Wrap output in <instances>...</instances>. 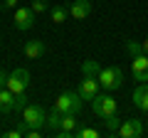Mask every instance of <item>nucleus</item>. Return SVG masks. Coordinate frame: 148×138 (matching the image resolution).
<instances>
[{
  "mask_svg": "<svg viewBox=\"0 0 148 138\" xmlns=\"http://www.w3.org/2000/svg\"><path fill=\"white\" fill-rule=\"evenodd\" d=\"M96 79H99V84H101L104 91H116V89L123 86V72L116 64H114V67H101L99 74H96Z\"/></svg>",
  "mask_w": 148,
  "mask_h": 138,
  "instance_id": "obj_1",
  "label": "nucleus"
},
{
  "mask_svg": "<svg viewBox=\"0 0 148 138\" xmlns=\"http://www.w3.org/2000/svg\"><path fill=\"white\" fill-rule=\"evenodd\" d=\"M84 106V99L79 96V91H62V94L54 99V106L59 113H79Z\"/></svg>",
  "mask_w": 148,
  "mask_h": 138,
  "instance_id": "obj_2",
  "label": "nucleus"
},
{
  "mask_svg": "<svg viewBox=\"0 0 148 138\" xmlns=\"http://www.w3.org/2000/svg\"><path fill=\"white\" fill-rule=\"evenodd\" d=\"M22 121L27 128H47V113L40 104H27L22 109Z\"/></svg>",
  "mask_w": 148,
  "mask_h": 138,
  "instance_id": "obj_3",
  "label": "nucleus"
},
{
  "mask_svg": "<svg viewBox=\"0 0 148 138\" xmlns=\"http://www.w3.org/2000/svg\"><path fill=\"white\" fill-rule=\"evenodd\" d=\"M116 109H119V104H116V99L111 94H96L94 101H91V111L99 118H106V116H111V113H116Z\"/></svg>",
  "mask_w": 148,
  "mask_h": 138,
  "instance_id": "obj_4",
  "label": "nucleus"
},
{
  "mask_svg": "<svg viewBox=\"0 0 148 138\" xmlns=\"http://www.w3.org/2000/svg\"><path fill=\"white\" fill-rule=\"evenodd\" d=\"M27 84H30V72L27 69H15L10 77H8V81H5V86L12 91V94H22V91L27 89Z\"/></svg>",
  "mask_w": 148,
  "mask_h": 138,
  "instance_id": "obj_5",
  "label": "nucleus"
},
{
  "mask_svg": "<svg viewBox=\"0 0 148 138\" xmlns=\"http://www.w3.org/2000/svg\"><path fill=\"white\" fill-rule=\"evenodd\" d=\"M99 89H101V84H99V79H96L94 74H84L82 77V81H79V96L84 101H94V96L99 94Z\"/></svg>",
  "mask_w": 148,
  "mask_h": 138,
  "instance_id": "obj_6",
  "label": "nucleus"
},
{
  "mask_svg": "<svg viewBox=\"0 0 148 138\" xmlns=\"http://www.w3.org/2000/svg\"><path fill=\"white\" fill-rule=\"evenodd\" d=\"M131 74H133V81H138V84L148 81V54L131 57Z\"/></svg>",
  "mask_w": 148,
  "mask_h": 138,
  "instance_id": "obj_7",
  "label": "nucleus"
},
{
  "mask_svg": "<svg viewBox=\"0 0 148 138\" xmlns=\"http://www.w3.org/2000/svg\"><path fill=\"white\" fill-rule=\"evenodd\" d=\"M12 20H15V30H20V32L32 30L35 27V12H32V8H15Z\"/></svg>",
  "mask_w": 148,
  "mask_h": 138,
  "instance_id": "obj_8",
  "label": "nucleus"
},
{
  "mask_svg": "<svg viewBox=\"0 0 148 138\" xmlns=\"http://www.w3.org/2000/svg\"><path fill=\"white\" fill-rule=\"evenodd\" d=\"M143 133H146V128H143L141 118H126L121 123V128H119V136H123V138H141Z\"/></svg>",
  "mask_w": 148,
  "mask_h": 138,
  "instance_id": "obj_9",
  "label": "nucleus"
},
{
  "mask_svg": "<svg viewBox=\"0 0 148 138\" xmlns=\"http://www.w3.org/2000/svg\"><path fill=\"white\" fill-rule=\"evenodd\" d=\"M89 15H91V3L89 0H72L69 17H74V20H86Z\"/></svg>",
  "mask_w": 148,
  "mask_h": 138,
  "instance_id": "obj_10",
  "label": "nucleus"
},
{
  "mask_svg": "<svg viewBox=\"0 0 148 138\" xmlns=\"http://www.w3.org/2000/svg\"><path fill=\"white\" fill-rule=\"evenodd\" d=\"M133 106L141 109L143 113H148V81H143L133 89Z\"/></svg>",
  "mask_w": 148,
  "mask_h": 138,
  "instance_id": "obj_11",
  "label": "nucleus"
},
{
  "mask_svg": "<svg viewBox=\"0 0 148 138\" xmlns=\"http://www.w3.org/2000/svg\"><path fill=\"white\" fill-rule=\"evenodd\" d=\"M45 52H47V44L42 40H30V42H25V57L27 59H40V57H45Z\"/></svg>",
  "mask_w": 148,
  "mask_h": 138,
  "instance_id": "obj_12",
  "label": "nucleus"
},
{
  "mask_svg": "<svg viewBox=\"0 0 148 138\" xmlns=\"http://www.w3.org/2000/svg\"><path fill=\"white\" fill-rule=\"evenodd\" d=\"M15 111V94H12L8 86L0 89V113H10Z\"/></svg>",
  "mask_w": 148,
  "mask_h": 138,
  "instance_id": "obj_13",
  "label": "nucleus"
},
{
  "mask_svg": "<svg viewBox=\"0 0 148 138\" xmlns=\"http://www.w3.org/2000/svg\"><path fill=\"white\" fill-rule=\"evenodd\" d=\"M49 17H52L54 25H62V22L69 17V8H64V5H52V8H49Z\"/></svg>",
  "mask_w": 148,
  "mask_h": 138,
  "instance_id": "obj_14",
  "label": "nucleus"
},
{
  "mask_svg": "<svg viewBox=\"0 0 148 138\" xmlns=\"http://www.w3.org/2000/svg\"><path fill=\"white\" fill-rule=\"evenodd\" d=\"M104 123H106V131H109V133H119V128H121L123 118L119 116V113H111V116L104 118Z\"/></svg>",
  "mask_w": 148,
  "mask_h": 138,
  "instance_id": "obj_15",
  "label": "nucleus"
},
{
  "mask_svg": "<svg viewBox=\"0 0 148 138\" xmlns=\"http://www.w3.org/2000/svg\"><path fill=\"white\" fill-rule=\"evenodd\" d=\"M62 116H64V113H59L57 109H52V111L47 113V128H52V131H59V128H62Z\"/></svg>",
  "mask_w": 148,
  "mask_h": 138,
  "instance_id": "obj_16",
  "label": "nucleus"
},
{
  "mask_svg": "<svg viewBox=\"0 0 148 138\" xmlns=\"http://www.w3.org/2000/svg\"><path fill=\"white\" fill-rule=\"evenodd\" d=\"M99 69H101V64L99 62H94V59H84L82 62V74H99Z\"/></svg>",
  "mask_w": 148,
  "mask_h": 138,
  "instance_id": "obj_17",
  "label": "nucleus"
},
{
  "mask_svg": "<svg viewBox=\"0 0 148 138\" xmlns=\"http://www.w3.org/2000/svg\"><path fill=\"white\" fill-rule=\"evenodd\" d=\"M101 133L96 131V128H86V126H82V128H77L74 131V138H99Z\"/></svg>",
  "mask_w": 148,
  "mask_h": 138,
  "instance_id": "obj_18",
  "label": "nucleus"
},
{
  "mask_svg": "<svg viewBox=\"0 0 148 138\" xmlns=\"http://www.w3.org/2000/svg\"><path fill=\"white\" fill-rule=\"evenodd\" d=\"M126 52L131 54V57H136V54H143V44L136 42V40H128L126 42Z\"/></svg>",
  "mask_w": 148,
  "mask_h": 138,
  "instance_id": "obj_19",
  "label": "nucleus"
},
{
  "mask_svg": "<svg viewBox=\"0 0 148 138\" xmlns=\"http://www.w3.org/2000/svg\"><path fill=\"white\" fill-rule=\"evenodd\" d=\"M30 8H32V12H35V15H40V12L49 10L52 5H49L47 0H32V3H30Z\"/></svg>",
  "mask_w": 148,
  "mask_h": 138,
  "instance_id": "obj_20",
  "label": "nucleus"
},
{
  "mask_svg": "<svg viewBox=\"0 0 148 138\" xmlns=\"http://www.w3.org/2000/svg\"><path fill=\"white\" fill-rule=\"evenodd\" d=\"M25 106H27V96H25V91H22V94H15V111H22Z\"/></svg>",
  "mask_w": 148,
  "mask_h": 138,
  "instance_id": "obj_21",
  "label": "nucleus"
},
{
  "mask_svg": "<svg viewBox=\"0 0 148 138\" xmlns=\"http://www.w3.org/2000/svg\"><path fill=\"white\" fill-rule=\"evenodd\" d=\"M22 136H25V133H22L20 128H15V131H8V133H5V138H22Z\"/></svg>",
  "mask_w": 148,
  "mask_h": 138,
  "instance_id": "obj_22",
  "label": "nucleus"
},
{
  "mask_svg": "<svg viewBox=\"0 0 148 138\" xmlns=\"http://www.w3.org/2000/svg\"><path fill=\"white\" fill-rule=\"evenodd\" d=\"M3 3H5V8H12V10H15V8H17V3H20V0H3Z\"/></svg>",
  "mask_w": 148,
  "mask_h": 138,
  "instance_id": "obj_23",
  "label": "nucleus"
},
{
  "mask_svg": "<svg viewBox=\"0 0 148 138\" xmlns=\"http://www.w3.org/2000/svg\"><path fill=\"white\" fill-rule=\"evenodd\" d=\"M5 81H8V77H5V72H0V89L5 86Z\"/></svg>",
  "mask_w": 148,
  "mask_h": 138,
  "instance_id": "obj_24",
  "label": "nucleus"
},
{
  "mask_svg": "<svg viewBox=\"0 0 148 138\" xmlns=\"http://www.w3.org/2000/svg\"><path fill=\"white\" fill-rule=\"evenodd\" d=\"M141 44H143V54H148V40H143Z\"/></svg>",
  "mask_w": 148,
  "mask_h": 138,
  "instance_id": "obj_25",
  "label": "nucleus"
},
{
  "mask_svg": "<svg viewBox=\"0 0 148 138\" xmlns=\"http://www.w3.org/2000/svg\"><path fill=\"white\" fill-rule=\"evenodd\" d=\"M0 5H3V0H0Z\"/></svg>",
  "mask_w": 148,
  "mask_h": 138,
  "instance_id": "obj_26",
  "label": "nucleus"
},
{
  "mask_svg": "<svg viewBox=\"0 0 148 138\" xmlns=\"http://www.w3.org/2000/svg\"><path fill=\"white\" fill-rule=\"evenodd\" d=\"M0 44H3V40H0Z\"/></svg>",
  "mask_w": 148,
  "mask_h": 138,
  "instance_id": "obj_27",
  "label": "nucleus"
}]
</instances>
